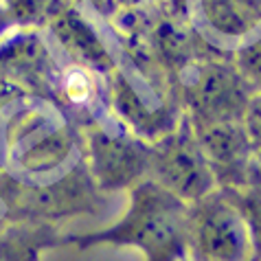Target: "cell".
<instances>
[{"label": "cell", "instance_id": "obj_14", "mask_svg": "<svg viewBox=\"0 0 261 261\" xmlns=\"http://www.w3.org/2000/svg\"><path fill=\"white\" fill-rule=\"evenodd\" d=\"M62 237L50 224L38 222H0V261H40L42 252Z\"/></svg>", "mask_w": 261, "mask_h": 261}, {"label": "cell", "instance_id": "obj_15", "mask_svg": "<svg viewBox=\"0 0 261 261\" xmlns=\"http://www.w3.org/2000/svg\"><path fill=\"white\" fill-rule=\"evenodd\" d=\"M242 213L252 242V257L261 255V180L242 189L226 191Z\"/></svg>", "mask_w": 261, "mask_h": 261}, {"label": "cell", "instance_id": "obj_2", "mask_svg": "<svg viewBox=\"0 0 261 261\" xmlns=\"http://www.w3.org/2000/svg\"><path fill=\"white\" fill-rule=\"evenodd\" d=\"M187 226L189 206L147 178L129 189L125 213L112 226L64 237V242H72L82 248H136L145 261H187Z\"/></svg>", "mask_w": 261, "mask_h": 261}, {"label": "cell", "instance_id": "obj_7", "mask_svg": "<svg viewBox=\"0 0 261 261\" xmlns=\"http://www.w3.org/2000/svg\"><path fill=\"white\" fill-rule=\"evenodd\" d=\"M187 261H252L248 226L226 191L189 206Z\"/></svg>", "mask_w": 261, "mask_h": 261}, {"label": "cell", "instance_id": "obj_1", "mask_svg": "<svg viewBox=\"0 0 261 261\" xmlns=\"http://www.w3.org/2000/svg\"><path fill=\"white\" fill-rule=\"evenodd\" d=\"M82 143L66 112L44 99L13 101L0 127L3 169L20 182H40L70 169L82 158Z\"/></svg>", "mask_w": 261, "mask_h": 261}, {"label": "cell", "instance_id": "obj_21", "mask_svg": "<svg viewBox=\"0 0 261 261\" xmlns=\"http://www.w3.org/2000/svg\"><path fill=\"white\" fill-rule=\"evenodd\" d=\"M252 261H261V255L259 257H252Z\"/></svg>", "mask_w": 261, "mask_h": 261}, {"label": "cell", "instance_id": "obj_12", "mask_svg": "<svg viewBox=\"0 0 261 261\" xmlns=\"http://www.w3.org/2000/svg\"><path fill=\"white\" fill-rule=\"evenodd\" d=\"M0 68L5 77L13 84H40L55 82L57 72H53V57L46 42L33 31L11 33L0 42Z\"/></svg>", "mask_w": 261, "mask_h": 261}, {"label": "cell", "instance_id": "obj_11", "mask_svg": "<svg viewBox=\"0 0 261 261\" xmlns=\"http://www.w3.org/2000/svg\"><path fill=\"white\" fill-rule=\"evenodd\" d=\"M50 33L57 44L72 57V64L84 66L97 75H110L117 66L114 55L97 27L77 9H64L50 22Z\"/></svg>", "mask_w": 261, "mask_h": 261}, {"label": "cell", "instance_id": "obj_9", "mask_svg": "<svg viewBox=\"0 0 261 261\" xmlns=\"http://www.w3.org/2000/svg\"><path fill=\"white\" fill-rule=\"evenodd\" d=\"M193 132L217 180V189L233 191L261 180L255 169L252 141L244 121L204 123L193 125Z\"/></svg>", "mask_w": 261, "mask_h": 261}, {"label": "cell", "instance_id": "obj_18", "mask_svg": "<svg viewBox=\"0 0 261 261\" xmlns=\"http://www.w3.org/2000/svg\"><path fill=\"white\" fill-rule=\"evenodd\" d=\"M20 97H24L22 88H20L18 84H13L11 79L0 77V112H3L7 106H11L16 99H20ZM0 171H3V161H0Z\"/></svg>", "mask_w": 261, "mask_h": 261}, {"label": "cell", "instance_id": "obj_8", "mask_svg": "<svg viewBox=\"0 0 261 261\" xmlns=\"http://www.w3.org/2000/svg\"><path fill=\"white\" fill-rule=\"evenodd\" d=\"M182 114L191 125L220 121H244L250 101L248 84L235 68L200 64L189 70L182 86Z\"/></svg>", "mask_w": 261, "mask_h": 261}, {"label": "cell", "instance_id": "obj_17", "mask_svg": "<svg viewBox=\"0 0 261 261\" xmlns=\"http://www.w3.org/2000/svg\"><path fill=\"white\" fill-rule=\"evenodd\" d=\"M244 127L252 143L261 139V90L257 95H250V101L244 112Z\"/></svg>", "mask_w": 261, "mask_h": 261}, {"label": "cell", "instance_id": "obj_19", "mask_svg": "<svg viewBox=\"0 0 261 261\" xmlns=\"http://www.w3.org/2000/svg\"><path fill=\"white\" fill-rule=\"evenodd\" d=\"M158 0H117V9H149Z\"/></svg>", "mask_w": 261, "mask_h": 261}, {"label": "cell", "instance_id": "obj_4", "mask_svg": "<svg viewBox=\"0 0 261 261\" xmlns=\"http://www.w3.org/2000/svg\"><path fill=\"white\" fill-rule=\"evenodd\" d=\"M103 204V191L92 182L84 161L70 169L40 182H20L11 178L5 200L9 220L50 224L66 217L97 213Z\"/></svg>", "mask_w": 261, "mask_h": 261}, {"label": "cell", "instance_id": "obj_10", "mask_svg": "<svg viewBox=\"0 0 261 261\" xmlns=\"http://www.w3.org/2000/svg\"><path fill=\"white\" fill-rule=\"evenodd\" d=\"M191 27L208 44L239 50L261 33V0H187Z\"/></svg>", "mask_w": 261, "mask_h": 261}, {"label": "cell", "instance_id": "obj_3", "mask_svg": "<svg viewBox=\"0 0 261 261\" xmlns=\"http://www.w3.org/2000/svg\"><path fill=\"white\" fill-rule=\"evenodd\" d=\"M106 103L112 119L145 143H156L182 121V110L141 66H114L108 75Z\"/></svg>", "mask_w": 261, "mask_h": 261}, {"label": "cell", "instance_id": "obj_20", "mask_svg": "<svg viewBox=\"0 0 261 261\" xmlns=\"http://www.w3.org/2000/svg\"><path fill=\"white\" fill-rule=\"evenodd\" d=\"M9 187H11V176L3 169V171H0V206H5V200H7V193H9Z\"/></svg>", "mask_w": 261, "mask_h": 261}, {"label": "cell", "instance_id": "obj_13", "mask_svg": "<svg viewBox=\"0 0 261 261\" xmlns=\"http://www.w3.org/2000/svg\"><path fill=\"white\" fill-rule=\"evenodd\" d=\"M53 86L57 92V101L66 110L88 117V123H95L103 119L106 114H110L106 103V88H101L97 72L70 64L57 72Z\"/></svg>", "mask_w": 261, "mask_h": 261}, {"label": "cell", "instance_id": "obj_6", "mask_svg": "<svg viewBox=\"0 0 261 261\" xmlns=\"http://www.w3.org/2000/svg\"><path fill=\"white\" fill-rule=\"evenodd\" d=\"M149 180L191 206L217 191V180L208 167L189 119L182 121L161 141L151 143Z\"/></svg>", "mask_w": 261, "mask_h": 261}, {"label": "cell", "instance_id": "obj_16", "mask_svg": "<svg viewBox=\"0 0 261 261\" xmlns=\"http://www.w3.org/2000/svg\"><path fill=\"white\" fill-rule=\"evenodd\" d=\"M239 66L235 68L246 84L261 86V33L252 42L237 50Z\"/></svg>", "mask_w": 261, "mask_h": 261}, {"label": "cell", "instance_id": "obj_5", "mask_svg": "<svg viewBox=\"0 0 261 261\" xmlns=\"http://www.w3.org/2000/svg\"><path fill=\"white\" fill-rule=\"evenodd\" d=\"M82 151L92 182L103 193L132 189L149 176V143L136 139L110 114L86 125Z\"/></svg>", "mask_w": 261, "mask_h": 261}]
</instances>
